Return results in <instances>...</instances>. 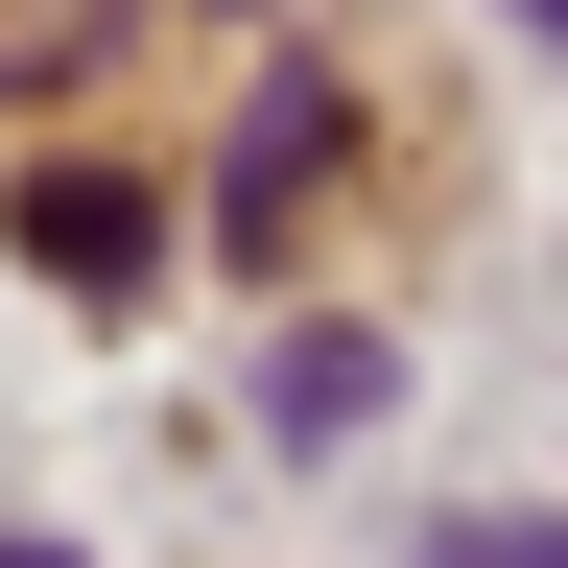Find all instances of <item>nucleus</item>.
I'll return each instance as SVG.
<instances>
[{
    "mask_svg": "<svg viewBox=\"0 0 568 568\" xmlns=\"http://www.w3.org/2000/svg\"><path fill=\"white\" fill-rule=\"evenodd\" d=\"M355 166V95H332V71H261V119H237V190H213V213H237V261H284V237H308V190Z\"/></svg>",
    "mask_w": 568,
    "mask_h": 568,
    "instance_id": "nucleus-1",
    "label": "nucleus"
},
{
    "mask_svg": "<svg viewBox=\"0 0 568 568\" xmlns=\"http://www.w3.org/2000/svg\"><path fill=\"white\" fill-rule=\"evenodd\" d=\"M0 568H71V545H0Z\"/></svg>",
    "mask_w": 568,
    "mask_h": 568,
    "instance_id": "nucleus-6",
    "label": "nucleus"
},
{
    "mask_svg": "<svg viewBox=\"0 0 568 568\" xmlns=\"http://www.w3.org/2000/svg\"><path fill=\"white\" fill-rule=\"evenodd\" d=\"M237 24H261V0H237Z\"/></svg>",
    "mask_w": 568,
    "mask_h": 568,
    "instance_id": "nucleus-7",
    "label": "nucleus"
},
{
    "mask_svg": "<svg viewBox=\"0 0 568 568\" xmlns=\"http://www.w3.org/2000/svg\"><path fill=\"white\" fill-rule=\"evenodd\" d=\"M426 568H568V521H450Z\"/></svg>",
    "mask_w": 568,
    "mask_h": 568,
    "instance_id": "nucleus-4",
    "label": "nucleus"
},
{
    "mask_svg": "<svg viewBox=\"0 0 568 568\" xmlns=\"http://www.w3.org/2000/svg\"><path fill=\"white\" fill-rule=\"evenodd\" d=\"M521 24H545V48H568V0H521Z\"/></svg>",
    "mask_w": 568,
    "mask_h": 568,
    "instance_id": "nucleus-5",
    "label": "nucleus"
},
{
    "mask_svg": "<svg viewBox=\"0 0 568 568\" xmlns=\"http://www.w3.org/2000/svg\"><path fill=\"white\" fill-rule=\"evenodd\" d=\"M379 379H403L379 332H284V355H261V426H284V450H355V426H379Z\"/></svg>",
    "mask_w": 568,
    "mask_h": 568,
    "instance_id": "nucleus-3",
    "label": "nucleus"
},
{
    "mask_svg": "<svg viewBox=\"0 0 568 568\" xmlns=\"http://www.w3.org/2000/svg\"><path fill=\"white\" fill-rule=\"evenodd\" d=\"M24 261L71 284V308H142V261H166V213H142L119 166H48V190H24Z\"/></svg>",
    "mask_w": 568,
    "mask_h": 568,
    "instance_id": "nucleus-2",
    "label": "nucleus"
}]
</instances>
